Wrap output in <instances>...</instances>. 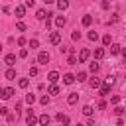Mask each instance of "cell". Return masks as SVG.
Instances as JSON below:
<instances>
[{"label": "cell", "instance_id": "cell-26", "mask_svg": "<svg viewBox=\"0 0 126 126\" xmlns=\"http://www.w3.org/2000/svg\"><path fill=\"white\" fill-rule=\"evenodd\" d=\"M102 43H104V45H110V43H112V37H110V33H106V35L102 37Z\"/></svg>", "mask_w": 126, "mask_h": 126}, {"label": "cell", "instance_id": "cell-12", "mask_svg": "<svg viewBox=\"0 0 126 126\" xmlns=\"http://www.w3.org/2000/svg\"><path fill=\"white\" fill-rule=\"evenodd\" d=\"M16 18H24V14H26V6H16Z\"/></svg>", "mask_w": 126, "mask_h": 126}, {"label": "cell", "instance_id": "cell-37", "mask_svg": "<svg viewBox=\"0 0 126 126\" xmlns=\"http://www.w3.org/2000/svg\"><path fill=\"white\" fill-rule=\"evenodd\" d=\"M26 43H28V39H26V37H18V45H20V47H24Z\"/></svg>", "mask_w": 126, "mask_h": 126}, {"label": "cell", "instance_id": "cell-32", "mask_svg": "<svg viewBox=\"0 0 126 126\" xmlns=\"http://www.w3.org/2000/svg\"><path fill=\"white\" fill-rule=\"evenodd\" d=\"M124 112H126V110H124L122 106H116V108H114V114H116V116H122Z\"/></svg>", "mask_w": 126, "mask_h": 126}, {"label": "cell", "instance_id": "cell-43", "mask_svg": "<svg viewBox=\"0 0 126 126\" xmlns=\"http://www.w3.org/2000/svg\"><path fill=\"white\" fill-rule=\"evenodd\" d=\"M104 83H108V85L112 87V85H114V77H112V75H110V77H106V81H104Z\"/></svg>", "mask_w": 126, "mask_h": 126}, {"label": "cell", "instance_id": "cell-29", "mask_svg": "<svg viewBox=\"0 0 126 126\" xmlns=\"http://www.w3.org/2000/svg\"><path fill=\"white\" fill-rule=\"evenodd\" d=\"M26 102L28 104H33L35 102V94H26Z\"/></svg>", "mask_w": 126, "mask_h": 126}, {"label": "cell", "instance_id": "cell-51", "mask_svg": "<svg viewBox=\"0 0 126 126\" xmlns=\"http://www.w3.org/2000/svg\"><path fill=\"white\" fill-rule=\"evenodd\" d=\"M77 126H83V124H77Z\"/></svg>", "mask_w": 126, "mask_h": 126}, {"label": "cell", "instance_id": "cell-22", "mask_svg": "<svg viewBox=\"0 0 126 126\" xmlns=\"http://www.w3.org/2000/svg\"><path fill=\"white\" fill-rule=\"evenodd\" d=\"M75 79H79V83H83V81H87V71H79Z\"/></svg>", "mask_w": 126, "mask_h": 126}, {"label": "cell", "instance_id": "cell-15", "mask_svg": "<svg viewBox=\"0 0 126 126\" xmlns=\"http://www.w3.org/2000/svg\"><path fill=\"white\" fill-rule=\"evenodd\" d=\"M77 100H79V94H77V93H71V94L67 96V102H69V104H77Z\"/></svg>", "mask_w": 126, "mask_h": 126}, {"label": "cell", "instance_id": "cell-50", "mask_svg": "<svg viewBox=\"0 0 126 126\" xmlns=\"http://www.w3.org/2000/svg\"><path fill=\"white\" fill-rule=\"evenodd\" d=\"M0 51H2V43H0Z\"/></svg>", "mask_w": 126, "mask_h": 126}, {"label": "cell", "instance_id": "cell-18", "mask_svg": "<svg viewBox=\"0 0 126 126\" xmlns=\"http://www.w3.org/2000/svg\"><path fill=\"white\" fill-rule=\"evenodd\" d=\"M57 8L59 10H67L69 8V0H57Z\"/></svg>", "mask_w": 126, "mask_h": 126}, {"label": "cell", "instance_id": "cell-36", "mask_svg": "<svg viewBox=\"0 0 126 126\" xmlns=\"http://www.w3.org/2000/svg\"><path fill=\"white\" fill-rule=\"evenodd\" d=\"M67 63H69V65H75V63H77V57L71 53V55H69V59H67Z\"/></svg>", "mask_w": 126, "mask_h": 126}, {"label": "cell", "instance_id": "cell-30", "mask_svg": "<svg viewBox=\"0 0 126 126\" xmlns=\"http://www.w3.org/2000/svg\"><path fill=\"white\" fill-rule=\"evenodd\" d=\"M89 39H91V41H96V39H98V33H96V32H89Z\"/></svg>", "mask_w": 126, "mask_h": 126}, {"label": "cell", "instance_id": "cell-11", "mask_svg": "<svg viewBox=\"0 0 126 126\" xmlns=\"http://www.w3.org/2000/svg\"><path fill=\"white\" fill-rule=\"evenodd\" d=\"M93 57H94V59H102V57H104V49H102V47H96V49L93 51Z\"/></svg>", "mask_w": 126, "mask_h": 126}, {"label": "cell", "instance_id": "cell-20", "mask_svg": "<svg viewBox=\"0 0 126 126\" xmlns=\"http://www.w3.org/2000/svg\"><path fill=\"white\" fill-rule=\"evenodd\" d=\"M18 85H20V89H28V85H30V79H26V77H22V79L18 81Z\"/></svg>", "mask_w": 126, "mask_h": 126}, {"label": "cell", "instance_id": "cell-28", "mask_svg": "<svg viewBox=\"0 0 126 126\" xmlns=\"http://www.w3.org/2000/svg\"><path fill=\"white\" fill-rule=\"evenodd\" d=\"M49 94H59V87L57 85H51L49 87Z\"/></svg>", "mask_w": 126, "mask_h": 126}, {"label": "cell", "instance_id": "cell-17", "mask_svg": "<svg viewBox=\"0 0 126 126\" xmlns=\"http://www.w3.org/2000/svg\"><path fill=\"white\" fill-rule=\"evenodd\" d=\"M35 18H37V20H45V18H47V12H45L43 8H39V10L35 12Z\"/></svg>", "mask_w": 126, "mask_h": 126}, {"label": "cell", "instance_id": "cell-21", "mask_svg": "<svg viewBox=\"0 0 126 126\" xmlns=\"http://www.w3.org/2000/svg\"><path fill=\"white\" fill-rule=\"evenodd\" d=\"M81 22H83V26H91V24H93V16H89V14H87V16H83V20H81Z\"/></svg>", "mask_w": 126, "mask_h": 126}, {"label": "cell", "instance_id": "cell-25", "mask_svg": "<svg viewBox=\"0 0 126 126\" xmlns=\"http://www.w3.org/2000/svg\"><path fill=\"white\" fill-rule=\"evenodd\" d=\"M6 79H10V81L16 79V71H14V69H8V71H6Z\"/></svg>", "mask_w": 126, "mask_h": 126}, {"label": "cell", "instance_id": "cell-13", "mask_svg": "<svg viewBox=\"0 0 126 126\" xmlns=\"http://www.w3.org/2000/svg\"><path fill=\"white\" fill-rule=\"evenodd\" d=\"M120 49H122V47H120L118 43H110V55H118Z\"/></svg>", "mask_w": 126, "mask_h": 126}, {"label": "cell", "instance_id": "cell-14", "mask_svg": "<svg viewBox=\"0 0 126 126\" xmlns=\"http://www.w3.org/2000/svg\"><path fill=\"white\" fill-rule=\"evenodd\" d=\"M108 91H110V85H108V83H102V85H100V96H106Z\"/></svg>", "mask_w": 126, "mask_h": 126}, {"label": "cell", "instance_id": "cell-1", "mask_svg": "<svg viewBox=\"0 0 126 126\" xmlns=\"http://www.w3.org/2000/svg\"><path fill=\"white\" fill-rule=\"evenodd\" d=\"M37 63L47 65V63H49V53H47V51H39V55H37Z\"/></svg>", "mask_w": 126, "mask_h": 126}, {"label": "cell", "instance_id": "cell-40", "mask_svg": "<svg viewBox=\"0 0 126 126\" xmlns=\"http://www.w3.org/2000/svg\"><path fill=\"white\" fill-rule=\"evenodd\" d=\"M16 118H18V114H8V116H6V120H8V122H14Z\"/></svg>", "mask_w": 126, "mask_h": 126}, {"label": "cell", "instance_id": "cell-4", "mask_svg": "<svg viewBox=\"0 0 126 126\" xmlns=\"http://www.w3.org/2000/svg\"><path fill=\"white\" fill-rule=\"evenodd\" d=\"M89 55H91V51H89V49H85V47H83V49H81V51H79V63H85V61H87V59H89Z\"/></svg>", "mask_w": 126, "mask_h": 126}, {"label": "cell", "instance_id": "cell-16", "mask_svg": "<svg viewBox=\"0 0 126 126\" xmlns=\"http://www.w3.org/2000/svg\"><path fill=\"white\" fill-rule=\"evenodd\" d=\"M83 114H85L87 118H91V116H93V106H91V104H85V106H83Z\"/></svg>", "mask_w": 126, "mask_h": 126}, {"label": "cell", "instance_id": "cell-10", "mask_svg": "<svg viewBox=\"0 0 126 126\" xmlns=\"http://www.w3.org/2000/svg\"><path fill=\"white\" fill-rule=\"evenodd\" d=\"M65 24H67V18H65V16H57V18H55V26H57V28H63Z\"/></svg>", "mask_w": 126, "mask_h": 126}, {"label": "cell", "instance_id": "cell-45", "mask_svg": "<svg viewBox=\"0 0 126 126\" xmlns=\"http://www.w3.org/2000/svg\"><path fill=\"white\" fill-rule=\"evenodd\" d=\"M98 108H100V110H104V108H106V102H104V100H100V102H98Z\"/></svg>", "mask_w": 126, "mask_h": 126}, {"label": "cell", "instance_id": "cell-48", "mask_svg": "<svg viewBox=\"0 0 126 126\" xmlns=\"http://www.w3.org/2000/svg\"><path fill=\"white\" fill-rule=\"evenodd\" d=\"M0 98H4V89L0 87Z\"/></svg>", "mask_w": 126, "mask_h": 126}, {"label": "cell", "instance_id": "cell-46", "mask_svg": "<svg viewBox=\"0 0 126 126\" xmlns=\"http://www.w3.org/2000/svg\"><path fill=\"white\" fill-rule=\"evenodd\" d=\"M20 110H22V102H16V114H18Z\"/></svg>", "mask_w": 126, "mask_h": 126}, {"label": "cell", "instance_id": "cell-39", "mask_svg": "<svg viewBox=\"0 0 126 126\" xmlns=\"http://www.w3.org/2000/svg\"><path fill=\"white\" fill-rule=\"evenodd\" d=\"M110 102H112V104H118V102H120V96H116V94L110 96Z\"/></svg>", "mask_w": 126, "mask_h": 126}, {"label": "cell", "instance_id": "cell-38", "mask_svg": "<svg viewBox=\"0 0 126 126\" xmlns=\"http://www.w3.org/2000/svg\"><path fill=\"white\" fill-rule=\"evenodd\" d=\"M39 102H41V104H47V102H49V94H43V96L39 98Z\"/></svg>", "mask_w": 126, "mask_h": 126}, {"label": "cell", "instance_id": "cell-2", "mask_svg": "<svg viewBox=\"0 0 126 126\" xmlns=\"http://www.w3.org/2000/svg\"><path fill=\"white\" fill-rule=\"evenodd\" d=\"M26 124H28V126H35V124H37V118L33 116V112H32V110H28V116H26Z\"/></svg>", "mask_w": 126, "mask_h": 126}, {"label": "cell", "instance_id": "cell-42", "mask_svg": "<svg viewBox=\"0 0 126 126\" xmlns=\"http://www.w3.org/2000/svg\"><path fill=\"white\" fill-rule=\"evenodd\" d=\"M30 75L35 77V75H37V67H30Z\"/></svg>", "mask_w": 126, "mask_h": 126}, {"label": "cell", "instance_id": "cell-6", "mask_svg": "<svg viewBox=\"0 0 126 126\" xmlns=\"http://www.w3.org/2000/svg\"><path fill=\"white\" fill-rule=\"evenodd\" d=\"M89 85H91L93 89H100V85H102V81H100V79H98V77L94 75L93 79H89Z\"/></svg>", "mask_w": 126, "mask_h": 126}, {"label": "cell", "instance_id": "cell-31", "mask_svg": "<svg viewBox=\"0 0 126 126\" xmlns=\"http://www.w3.org/2000/svg\"><path fill=\"white\" fill-rule=\"evenodd\" d=\"M71 39H73V41H79V39H81V32H73V33H71Z\"/></svg>", "mask_w": 126, "mask_h": 126}, {"label": "cell", "instance_id": "cell-49", "mask_svg": "<svg viewBox=\"0 0 126 126\" xmlns=\"http://www.w3.org/2000/svg\"><path fill=\"white\" fill-rule=\"evenodd\" d=\"M43 2H45V4H53L55 0H43Z\"/></svg>", "mask_w": 126, "mask_h": 126}, {"label": "cell", "instance_id": "cell-7", "mask_svg": "<svg viewBox=\"0 0 126 126\" xmlns=\"http://www.w3.org/2000/svg\"><path fill=\"white\" fill-rule=\"evenodd\" d=\"M4 63H6L8 67H12V65L16 63V55H14V53H8V55L4 57Z\"/></svg>", "mask_w": 126, "mask_h": 126}, {"label": "cell", "instance_id": "cell-27", "mask_svg": "<svg viewBox=\"0 0 126 126\" xmlns=\"http://www.w3.org/2000/svg\"><path fill=\"white\" fill-rule=\"evenodd\" d=\"M28 43H30V47H32V49H35V47H39V41H37L35 37H33V39H30Z\"/></svg>", "mask_w": 126, "mask_h": 126}, {"label": "cell", "instance_id": "cell-24", "mask_svg": "<svg viewBox=\"0 0 126 126\" xmlns=\"http://www.w3.org/2000/svg\"><path fill=\"white\" fill-rule=\"evenodd\" d=\"M16 30H18V32H26V30H28V26H26L24 22H18V24H16Z\"/></svg>", "mask_w": 126, "mask_h": 126}, {"label": "cell", "instance_id": "cell-3", "mask_svg": "<svg viewBox=\"0 0 126 126\" xmlns=\"http://www.w3.org/2000/svg\"><path fill=\"white\" fill-rule=\"evenodd\" d=\"M37 122H39L41 126H47V124L51 122V116H49L47 112H43V114H39V118H37Z\"/></svg>", "mask_w": 126, "mask_h": 126}, {"label": "cell", "instance_id": "cell-47", "mask_svg": "<svg viewBox=\"0 0 126 126\" xmlns=\"http://www.w3.org/2000/svg\"><path fill=\"white\" fill-rule=\"evenodd\" d=\"M120 53H122V57L126 59V49H120Z\"/></svg>", "mask_w": 126, "mask_h": 126}, {"label": "cell", "instance_id": "cell-19", "mask_svg": "<svg viewBox=\"0 0 126 126\" xmlns=\"http://www.w3.org/2000/svg\"><path fill=\"white\" fill-rule=\"evenodd\" d=\"M98 69H100V65H98L96 61H93V63L89 65V71H91V73H94V75H96V71H98Z\"/></svg>", "mask_w": 126, "mask_h": 126}, {"label": "cell", "instance_id": "cell-5", "mask_svg": "<svg viewBox=\"0 0 126 126\" xmlns=\"http://www.w3.org/2000/svg\"><path fill=\"white\" fill-rule=\"evenodd\" d=\"M49 41H51L53 45H57V43L61 41V33H59V32H51V35H49Z\"/></svg>", "mask_w": 126, "mask_h": 126}, {"label": "cell", "instance_id": "cell-9", "mask_svg": "<svg viewBox=\"0 0 126 126\" xmlns=\"http://www.w3.org/2000/svg\"><path fill=\"white\" fill-rule=\"evenodd\" d=\"M75 81H77L75 75H71V73H65V75H63V83H65V85H73Z\"/></svg>", "mask_w": 126, "mask_h": 126}, {"label": "cell", "instance_id": "cell-23", "mask_svg": "<svg viewBox=\"0 0 126 126\" xmlns=\"http://www.w3.org/2000/svg\"><path fill=\"white\" fill-rule=\"evenodd\" d=\"M12 94H16V91H14L12 87H8V89H4V98H10Z\"/></svg>", "mask_w": 126, "mask_h": 126}, {"label": "cell", "instance_id": "cell-35", "mask_svg": "<svg viewBox=\"0 0 126 126\" xmlns=\"http://www.w3.org/2000/svg\"><path fill=\"white\" fill-rule=\"evenodd\" d=\"M18 55H20V57H22V59H26V57H28V49H26V47H22V49H20V53H18Z\"/></svg>", "mask_w": 126, "mask_h": 126}, {"label": "cell", "instance_id": "cell-41", "mask_svg": "<svg viewBox=\"0 0 126 126\" xmlns=\"http://www.w3.org/2000/svg\"><path fill=\"white\" fill-rule=\"evenodd\" d=\"M35 6V0H26V8H33Z\"/></svg>", "mask_w": 126, "mask_h": 126}, {"label": "cell", "instance_id": "cell-33", "mask_svg": "<svg viewBox=\"0 0 126 126\" xmlns=\"http://www.w3.org/2000/svg\"><path fill=\"white\" fill-rule=\"evenodd\" d=\"M59 122H61L63 126H69V122H71V120H69V116H67V114H63V118H61Z\"/></svg>", "mask_w": 126, "mask_h": 126}, {"label": "cell", "instance_id": "cell-34", "mask_svg": "<svg viewBox=\"0 0 126 126\" xmlns=\"http://www.w3.org/2000/svg\"><path fill=\"white\" fill-rule=\"evenodd\" d=\"M100 8H102V10H108V8H110V2H108V0H102V2H100Z\"/></svg>", "mask_w": 126, "mask_h": 126}, {"label": "cell", "instance_id": "cell-44", "mask_svg": "<svg viewBox=\"0 0 126 126\" xmlns=\"http://www.w3.org/2000/svg\"><path fill=\"white\" fill-rule=\"evenodd\" d=\"M0 114H2V116H8V108H6V106H0Z\"/></svg>", "mask_w": 126, "mask_h": 126}, {"label": "cell", "instance_id": "cell-8", "mask_svg": "<svg viewBox=\"0 0 126 126\" xmlns=\"http://www.w3.org/2000/svg\"><path fill=\"white\" fill-rule=\"evenodd\" d=\"M47 81H49L51 85H55V83L59 81V73H57V71H51V73L47 75Z\"/></svg>", "mask_w": 126, "mask_h": 126}]
</instances>
